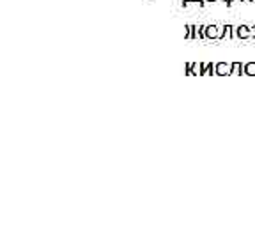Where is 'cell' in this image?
Listing matches in <instances>:
<instances>
[{"label": "cell", "mask_w": 255, "mask_h": 239, "mask_svg": "<svg viewBox=\"0 0 255 239\" xmlns=\"http://www.w3.org/2000/svg\"><path fill=\"white\" fill-rule=\"evenodd\" d=\"M232 37H234V27L232 25H222L218 39H232Z\"/></svg>", "instance_id": "obj_2"}, {"label": "cell", "mask_w": 255, "mask_h": 239, "mask_svg": "<svg viewBox=\"0 0 255 239\" xmlns=\"http://www.w3.org/2000/svg\"><path fill=\"white\" fill-rule=\"evenodd\" d=\"M234 37H238V39H248V37H252L250 27L248 25H238V27H234Z\"/></svg>", "instance_id": "obj_1"}, {"label": "cell", "mask_w": 255, "mask_h": 239, "mask_svg": "<svg viewBox=\"0 0 255 239\" xmlns=\"http://www.w3.org/2000/svg\"><path fill=\"white\" fill-rule=\"evenodd\" d=\"M206 34H207V39H218L220 27H216V25H207V27H206Z\"/></svg>", "instance_id": "obj_4"}, {"label": "cell", "mask_w": 255, "mask_h": 239, "mask_svg": "<svg viewBox=\"0 0 255 239\" xmlns=\"http://www.w3.org/2000/svg\"><path fill=\"white\" fill-rule=\"evenodd\" d=\"M207 2H215V0H207Z\"/></svg>", "instance_id": "obj_15"}, {"label": "cell", "mask_w": 255, "mask_h": 239, "mask_svg": "<svg viewBox=\"0 0 255 239\" xmlns=\"http://www.w3.org/2000/svg\"><path fill=\"white\" fill-rule=\"evenodd\" d=\"M193 37H195L193 25H184V39H193Z\"/></svg>", "instance_id": "obj_7"}, {"label": "cell", "mask_w": 255, "mask_h": 239, "mask_svg": "<svg viewBox=\"0 0 255 239\" xmlns=\"http://www.w3.org/2000/svg\"><path fill=\"white\" fill-rule=\"evenodd\" d=\"M206 27H207V25H197V36H199L200 39H207Z\"/></svg>", "instance_id": "obj_9"}, {"label": "cell", "mask_w": 255, "mask_h": 239, "mask_svg": "<svg viewBox=\"0 0 255 239\" xmlns=\"http://www.w3.org/2000/svg\"><path fill=\"white\" fill-rule=\"evenodd\" d=\"M206 75H209V76L216 75V64L207 62V66H206Z\"/></svg>", "instance_id": "obj_10"}, {"label": "cell", "mask_w": 255, "mask_h": 239, "mask_svg": "<svg viewBox=\"0 0 255 239\" xmlns=\"http://www.w3.org/2000/svg\"><path fill=\"white\" fill-rule=\"evenodd\" d=\"M250 34H252V37L255 39V25H252V27H250Z\"/></svg>", "instance_id": "obj_12"}, {"label": "cell", "mask_w": 255, "mask_h": 239, "mask_svg": "<svg viewBox=\"0 0 255 239\" xmlns=\"http://www.w3.org/2000/svg\"><path fill=\"white\" fill-rule=\"evenodd\" d=\"M190 2H199V0H190Z\"/></svg>", "instance_id": "obj_14"}, {"label": "cell", "mask_w": 255, "mask_h": 239, "mask_svg": "<svg viewBox=\"0 0 255 239\" xmlns=\"http://www.w3.org/2000/svg\"><path fill=\"white\" fill-rule=\"evenodd\" d=\"M231 69H232V64H227V62H218V64H216V75H218V76L231 75Z\"/></svg>", "instance_id": "obj_3"}, {"label": "cell", "mask_w": 255, "mask_h": 239, "mask_svg": "<svg viewBox=\"0 0 255 239\" xmlns=\"http://www.w3.org/2000/svg\"><path fill=\"white\" fill-rule=\"evenodd\" d=\"M206 66L204 62H193V75H206Z\"/></svg>", "instance_id": "obj_6"}, {"label": "cell", "mask_w": 255, "mask_h": 239, "mask_svg": "<svg viewBox=\"0 0 255 239\" xmlns=\"http://www.w3.org/2000/svg\"><path fill=\"white\" fill-rule=\"evenodd\" d=\"M231 75H234V76H241V75H245V64H241V62H232Z\"/></svg>", "instance_id": "obj_5"}, {"label": "cell", "mask_w": 255, "mask_h": 239, "mask_svg": "<svg viewBox=\"0 0 255 239\" xmlns=\"http://www.w3.org/2000/svg\"><path fill=\"white\" fill-rule=\"evenodd\" d=\"M222 2H225V4H227V5H232V2H231V0H222Z\"/></svg>", "instance_id": "obj_13"}, {"label": "cell", "mask_w": 255, "mask_h": 239, "mask_svg": "<svg viewBox=\"0 0 255 239\" xmlns=\"http://www.w3.org/2000/svg\"><path fill=\"white\" fill-rule=\"evenodd\" d=\"M245 75H247V76H255V62L245 64Z\"/></svg>", "instance_id": "obj_8"}, {"label": "cell", "mask_w": 255, "mask_h": 239, "mask_svg": "<svg viewBox=\"0 0 255 239\" xmlns=\"http://www.w3.org/2000/svg\"><path fill=\"white\" fill-rule=\"evenodd\" d=\"M231 2H234V0H231Z\"/></svg>", "instance_id": "obj_16"}, {"label": "cell", "mask_w": 255, "mask_h": 239, "mask_svg": "<svg viewBox=\"0 0 255 239\" xmlns=\"http://www.w3.org/2000/svg\"><path fill=\"white\" fill-rule=\"evenodd\" d=\"M184 73H186V75H193V64L191 62H188L186 66H184Z\"/></svg>", "instance_id": "obj_11"}]
</instances>
